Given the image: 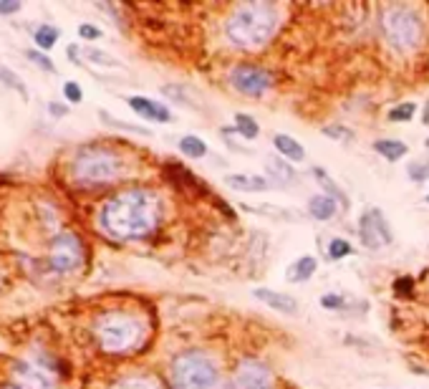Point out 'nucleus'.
I'll return each mask as SVG.
<instances>
[{
  "mask_svg": "<svg viewBox=\"0 0 429 389\" xmlns=\"http://www.w3.org/2000/svg\"><path fill=\"white\" fill-rule=\"evenodd\" d=\"M159 198L149 190H124L101 208L99 222L106 235L116 240L147 238L159 225Z\"/></svg>",
  "mask_w": 429,
  "mask_h": 389,
  "instance_id": "f257e3e1",
  "label": "nucleus"
},
{
  "mask_svg": "<svg viewBox=\"0 0 429 389\" xmlns=\"http://www.w3.org/2000/svg\"><path fill=\"white\" fill-rule=\"evenodd\" d=\"M278 28V11L270 3H240L232 8L225 23V33L230 43L243 51H258L273 38Z\"/></svg>",
  "mask_w": 429,
  "mask_h": 389,
  "instance_id": "f03ea898",
  "label": "nucleus"
},
{
  "mask_svg": "<svg viewBox=\"0 0 429 389\" xmlns=\"http://www.w3.org/2000/svg\"><path fill=\"white\" fill-rule=\"evenodd\" d=\"M93 334L106 354H127L144 342V324L127 311H106L93 324Z\"/></svg>",
  "mask_w": 429,
  "mask_h": 389,
  "instance_id": "7ed1b4c3",
  "label": "nucleus"
},
{
  "mask_svg": "<svg viewBox=\"0 0 429 389\" xmlns=\"http://www.w3.org/2000/svg\"><path fill=\"white\" fill-rule=\"evenodd\" d=\"M122 172V157L106 147H84L71 162V174L81 185H109Z\"/></svg>",
  "mask_w": 429,
  "mask_h": 389,
  "instance_id": "20e7f679",
  "label": "nucleus"
},
{
  "mask_svg": "<svg viewBox=\"0 0 429 389\" xmlns=\"http://www.w3.org/2000/svg\"><path fill=\"white\" fill-rule=\"evenodd\" d=\"M174 389H222L220 372L214 361L202 351H182L172 361Z\"/></svg>",
  "mask_w": 429,
  "mask_h": 389,
  "instance_id": "39448f33",
  "label": "nucleus"
},
{
  "mask_svg": "<svg viewBox=\"0 0 429 389\" xmlns=\"http://www.w3.org/2000/svg\"><path fill=\"white\" fill-rule=\"evenodd\" d=\"M384 35L394 51H414L422 43V21L406 6H391L384 13Z\"/></svg>",
  "mask_w": 429,
  "mask_h": 389,
  "instance_id": "423d86ee",
  "label": "nucleus"
},
{
  "mask_svg": "<svg viewBox=\"0 0 429 389\" xmlns=\"http://www.w3.org/2000/svg\"><path fill=\"white\" fill-rule=\"evenodd\" d=\"M48 261L56 274H71L84 263V245L79 240V235L71 230L58 232L56 238L51 240V253Z\"/></svg>",
  "mask_w": 429,
  "mask_h": 389,
  "instance_id": "0eeeda50",
  "label": "nucleus"
},
{
  "mask_svg": "<svg viewBox=\"0 0 429 389\" xmlns=\"http://www.w3.org/2000/svg\"><path fill=\"white\" fill-rule=\"evenodd\" d=\"M359 235L361 243L369 250H382L384 245L391 243V227H389L382 210L372 208L359 218Z\"/></svg>",
  "mask_w": 429,
  "mask_h": 389,
  "instance_id": "6e6552de",
  "label": "nucleus"
},
{
  "mask_svg": "<svg viewBox=\"0 0 429 389\" xmlns=\"http://www.w3.org/2000/svg\"><path fill=\"white\" fill-rule=\"evenodd\" d=\"M230 84L240 94H245V96H261V94H265L273 86V76L270 71L261 69V66L243 64L230 71Z\"/></svg>",
  "mask_w": 429,
  "mask_h": 389,
  "instance_id": "1a4fd4ad",
  "label": "nucleus"
},
{
  "mask_svg": "<svg viewBox=\"0 0 429 389\" xmlns=\"http://www.w3.org/2000/svg\"><path fill=\"white\" fill-rule=\"evenodd\" d=\"M230 389H273L268 366L256 359L240 361V366L235 369V377L230 382Z\"/></svg>",
  "mask_w": 429,
  "mask_h": 389,
  "instance_id": "9d476101",
  "label": "nucleus"
},
{
  "mask_svg": "<svg viewBox=\"0 0 429 389\" xmlns=\"http://www.w3.org/2000/svg\"><path fill=\"white\" fill-rule=\"evenodd\" d=\"M13 374L23 389H56V377L46 366L33 364V361H18L13 366Z\"/></svg>",
  "mask_w": 429,
  "mask_h": 389,
  "instance_id": "9b49d317",
  "label": "nucleus"
},
{
  "mask_svg": "<svg viewBox=\"0 0 429 389\" xmlns=\"http://www.w3.org/2000/svg\"><path fill=\"white\" fill-rule=\"evenodd\" d=\"M129 106H132L139 116L149 119V122H157V124L172 122V111H169L167 106L157 104V101L147 99V96H132V99H129Z\"/></svg>",
  "mask_w": 429,
  "mask_h": 389,
  "instance_id": "f8f14e48",
  "label": "nucleus"
},
{
  "mask_svg": "<svg viewBox=\"0 0 429 389\" xmlns=\"http://www.w3.org/2000/svg\"><path fill=\"white\" fill-rule=\"evenodd\" d=\"M253 296L258 301H263L265 306H270L273 311H280V314H296L298 311V301L288 293H280V291H270V288H256Z\"/></svg>",
  "mask_w": 429,
  "mask_h": 389,
  "instance_id": "ddd939ff",
  "label": "nucleus"
},
{
  "mask_svg": "<svg viewBox=\"0 0 429 389\" xmlns=\"http://www.w3.org/2000/svg\"><path fill=\"white\" fill-rule=\"evenodd\" d=\"M225 185L238 192H263L270 187V180L268 177H258V174H227Z\"/></svg>",
  "mask_w": 429,
  "mask_h": 389,
  "instance_id": "4468645a",
  "label": "nucleus"
},
{
  "mask_svg": "<svg viewBox=\"0 0 429 389\" xmlns=\"http://www.w3.org/2000/svg\"><path fill=\"white\" fill-rule=\"evenodd\" d=\"M265 164H268V174H270V177H268L270 185L283 187V185H290V182H296V169L290 167L288 162H283L280 157H268Z\"/></svg>",
  "mask_w": 429,
  "mask_h": 389,
  "instance_id": "2eb2a0df",
  "label": "nucleus"
},
{
  "mask_svg": "<svg viewBox=\"0 0 429 389\" xmlns=\"http://www.w3.org/2000/svg\"><path fill=\"white\" fill-rule=\"evenodd\" d=\"M338 210V203L333 198H328V195H316V198L308 200V213H311V218H316V220L326 222V220H333V215H336Z\"/></svg>",
  "mask_w": 429,
  "mask_h": 389,
  "instance_id": "dca6fc26",
  "label": "nucleus"
},
{
  "mask_svg": "<svg viewBox=\"0 0 429 389\" xmlns=\"http://www.w3.org/2000/svg\"><path fill=\"white\" fill-rule=\"evenodd\" d=\"M273 145H275L280 157L293 159V162H303V159H306V150L301 147V142H296L293 137H288V134H278V137L273 140Z\"/></svg>",
  "mask_w": 429,
  "mask_h": 389,
  "instance_id": "f3484780",
  "label": "nucleus"
},
{
  "mask_svg": "<svg viewBox=\"0 0 429 389\" xmlns=\"http://www.w3.org/2000/svg\"><path fill=\"white\" fill-rule=\"evenodd\" d=\"M314 174H316V180H319V185L326 190V195H328V198H333L336 203H341V205H346V208H348L346 192H343L341 187L336 185V182L331 180L328 172H324V167H314Z\"/></svg>",
  "mask_w": 429,
  "mask_h": 389,
  "instance_id": "a211bd4d",
  "label": "nucleus"
},
{
  "mask_svg": "<svg viewBox=\"0 0 429 389\" xmlns=\"http://www.w3.org/2000/svg\"><path fill=\"white\" fill-rule=\"evenodd\" d=\"M314 271H316V258L314 256H303V258H298L293 266H290L288 281H293V283H301V281L311 278V276H314Z\"/></svg>",
  "mask_w": 429,
  "mask_h": 389,
  "instance_id": "6ab92c4d",
  "label": "nucleus"
},
{
  "mask_svg": "<svg viewBox=\"0 0 429 389\" xmlns=\"http://www.w3.org/2000/svg\"><path fill=\"white\" fill-rule=\"evenodd\" d=\"M374 150H377V154L387 157L389 162H396V159H401L406 154V145L399 140H379L374 142Z\"/></svg>",
  "mask_w": 429,
  "mask_h": 389,
  "instance_id": "aec40b11",
  "label": "nucleus"
},
{
  "mask_svg": "<svg viewBox=\"0 0 429 389\" xmlns=\"http://www.w3.org/2000/svg\"><path fill=\"white\" fill-rule=\"evenodd\" d=\"M235 132L240 137H245V140H256L258 134H261V127H258V122L250 114H235Z\"/></svg>",
  "mask_w": 429,
  "mask_h": 389,
  "instance_id": "412c9836",
  "label": "nucleus"
},
{
  "mask_svg": "<svg viewBox=\"0 0 429 389\" xmlns=\"http://www.w3.org/2000/svg\"><path fill=\"white\" fill-rule=\"evenodd\" d=\"M180 150L192 159H200V157H205V154H207V145H205L200 137H192V134H190V137H182Z\"/></svg>",
  "mask_w": 429,
  "mask_h": 389,
  "instance_id": "4be33fe9",
  "label": "nucleus"
},
{
  "mask_svg": "<svg viewBox=\"0 0 429 389\" xmlns=\"http://www.w3.org/2000/svg\"><path fill=\"white\" fill-rule=\"evenodd\" d=\"M33 41H35V46L41 48V51H51V48L56 46V41H58V30L53 28V26H41V28L33 33Z\"/></svg>",
  "mask_w": 429,
  "mask_h": 389,
  "instance_id": "5701e85b",
  "label": "nucleus"
},
{
  "mask_svg": "<svg viewBox=\"0 0 429 389\" xmlns=\"http://www.w3.org/2000/svg\"><path fill=\"white\" fill-rule=\"evenodd\" d=\"M111 389H159V387L157 382H151L149 377H124Z\"/></svg>",
  "mask_w": 429,
  "mask_h": 389,
  "instance_id": "b1692460",
  "label": "nucleus"
},
{
  "mask_svg": "<svg viewBox=\"0 0 429 389\" xmlns=\"http://www.w3.org/2000/svg\"><path fill=\"white\" fill-rule=\"evenodd\" d=\"M0 81L6 84V86H11V89H16L18 94H21V96H28V94H25V84H23V79H21V76L18 74H13V69H6V66L0 64Z\"/></svg>",
  "mask_w": 429,
  "mask_h": 389,
  "instance_id": "393cba45",
  "label": "nucleus"
},
{
  "mask_svg": "<svg viewBox=\"0 0 429 389\" xmlns=\"http://www.w3.org/2000/svg\"><path fill=\"white\" fill-rule=\"evenodd\" d=\"M86 58L88 61H93V64H101V66H119V61H116L114 56L99 51V48H86Z\"/></svg>",
  "mask_w": 429,
  "mask_h": 389,
  "instance_id": "a878e982",
  "label": "nucleus"
},
{
  "mask_svg": "<svg viewBox=\"0 0 429 389\" xmlns=\"http://www.w3.org/2000/svg\"><path fill=\"white\" fill-rule=\"evenodd\" d=\"M414 109H417L414 104H399L396 109L389 111V119H391V122H409L414 116Z\"/></svg>",
  "mask_w": 429,
  "mask_h": 389,
  "instance_id": "bb28decb",
  "label": "nucleus"
},
{
  "mask_svg": "<svg viewBox=\"0 0 429 389\" xmlns=\"http://www.w3.org/2000/svg\"><path fill=\"white\" fill-rule=\"evenodd\" d=\"M328 253H331V258H346L348 253H351V245H348V240H343V238H333L328 243Z\"/></svg>",
  "mask_w": 429,
  "mask_h": 389,
  "instance_id": "cd10ccee",
  "label": "nucleus"
},
{
  "mask_svg": "<svg viewBox=\"0 0 429 389\" xmlns=\"http://www.w3.org/2000/svg\"><path fill=\"white\" fill-rule=\"evenodd\" d=\"M64 96L71 101V104H81L84 91H81V86H79L76 81H66L64 84Z\"/></svg>",
  "mask_w": 429,
  "mask_h": 389,
  "instance_id": "c85d7f7f",
  "label": "nucleus"
},
{
  "mask_svg": "<svg viewBox=\"0 0 429 389\" xmlns=\"http://www.w3.org/2000/svg\"><path fill=\"white\" fill-rule=\"evenodd\" d=\"M25 56L33 61L38 69H43V71H53V61L51 58L46 56V53H41V51H25Z\"/></svg>",
  "mask_w": 429,
  "mask_h": 389,
  "instance_id": "c756f323",
  "label": "nucleus"
},
{
  "mask_svg": "<svg viewBox=\"0 0 429 389\" xmlns=\"http://www.w3.org/2000/svg\"><path fill=\"white\" fill-rule=\"evenodd\" d=\"M101 119H104V122H109L111 127H119V129H124V132H134V134H149V132H147V129H142V127H134V124L119 122V119H111V116H109V114H104V111H101Z\"/></svg>",
  "mask_w": 429,
  "mask_h": 389,
  "instance_id": "7c9ffc66",
  "label": "nucleus"
},
{
  "mask_svg": "<svg viewBox=\"0 0 429 389\" xmlns=\"http://www.w3.org/2000/svg\"><path fill=\"white\" fill-rule=\"evenodd\" d=\"M324 134H326V137H333V140H341V142H351V140H354V134L346 132L343 127H326Z\"/></svg>",
  "mask_w": 429,
  "mask_h": 389,
  "instance_id": "2f4dec72",
  "label": "nucleus"
},
{
  "mask_svg": "<svg viewBox=\"0 0 429 389\" xmlns=\"http://www.w3.org/2000/svg\"><path fill=\"white\" fill-rule=\"evenodd\" d=\"M79 35H81V38H86V41H96V38H101V30L96 28V26H91V23H81V26H79Z\"/></svg>",
  "mask_w": 429,
  "mask_h": 389,
  "instance_id": "473e14b6",
  "label": "nucleus"
},
{
  "mask_svg": "<svg viewBox=\"0 0 429 389\" xmlns=\"http://www.w3.org/2000/svg\"><path fill=\"white\" fill-rule=\"evenodd\" d=\"M21 11V3L18 0H0V16H13V13Z\"/></svg>",
  "mask_w": 429,
  "mask_h": 389,
  "instance_id": "72a5a7b5",
  "label": "nucleus"
},
{
  "mask_svg": "<svg viewBox=\"0 0 429 389\" xmlns=\"http://www.w3.org/2000/svg\"><path fill=\"white\" fill-rule=\"evenodd\" d=\"M321 306H324V308H341L343 306V298L336 296V293H331V296L321 298Z\"/></svg>",
  "mask_w": 429,
  "mask_h": 389,
  "instance_id": "f704fd0d",
  "label": "nucleus"
},
{
  "mask_svg": "<svg viewBox=\"0 0 429 389\" xmlns=\"http://www.w3.org/2000/svg\"><path fill=\"white\" fill-rule=\"evenodd\" d=\"M404 288H406V291L412 288V278H401V281H396V291H399V293H404Z\"/></svg>",
  "mask_w": 429,
  "mask_h": 389,
  "instance_id": "c9c22d12",
  "label": "nucleus"
},
{
  "mask_svg": "<svg viewBox=\"0 0 429 389\" xmlns=\"http://www.w3.org/2000/svg\"><path fill=\"white\" fill-rule=\"evenodd\" d=\"M48 109H51V114H56V116H61V114H66V109L61 104H51L48 106Z\"/></svg>",
  "mask_w": 429,
  "mask_h": 389,
  "instance_id": "e433bc0d",
  "label": "nucleus"
},
{
  "mask_svg": "<svg viewBox=\"0 0 429 389\" xmlns=\"http://www.w3.org/2000/svg\"><path fill=\"white\" fill-rule=\"evenodd\" d=\"M6 389H23V387H6Z\"/></svg>",
  "mask_w": 429,
  "mask_h": 389,
  "instance_id": "4c0bfd02",
  "label": "nucleus"
},
{
  "mask_svg": "<svg viewBox=\"0 0 429 389\" xmlns=\"http://www.w3.org/2000/svg\"><path fill=\"white\" fill-rule=\"evenodd\" d=\"M427 203H429V195H427Z\"/></svg>",
  "mask_w": 429,
  "mask_h": 389,
  "instance_id": "58836bf2",
  "label": "nucleus"
}]
</instances>
